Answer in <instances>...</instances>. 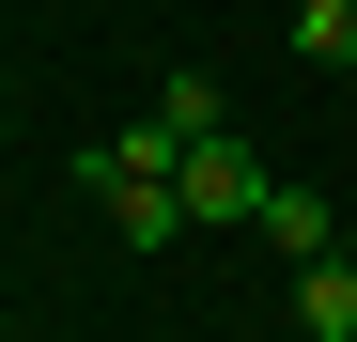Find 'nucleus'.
<instances>
[{
    "label": "nucleus",
    "instance_id": "1",
    "mask_svg": "<svg viewBox=\"0 0 357 342\" xmlns=\"http://www.w3.org/2000/svg\"><path fill=\"white\" fill-rule=\"evenodd\" d=\"M264 202H280V171H264V140H249V125L187 140V218H202V234H264Z\"/></svg>",
    "mask_w": 357,
    "mask_h": 342
},
{
    "label": "nucleus",
    "instance_id": "5",
    "mask_svg": "<svg viewBox=\"0 0 357 342\" xmlns=\"http://www.w3.org/2000/svg\"><path fill=\"white\" fill-rule=\"evenodd\" d=\"M295 63H357V0H295Z\"/></svg>",
    "mask_w": 357,
    "mask_h": 342
},
{
    "label": "nucleus",
    "instance_id": "6",
    "mask_svg": "<svg viewBox=\"0 0 357 342\" xmlns=\"http://www.w3.org/2000/svg\"><path fill=\"white\" fill-rule=\"evenodd\" d=\"M264 234H280L295 265H326V202H311V187H280V202H264Z\"/></svg>",
    "mask_w": 357,
    "mask_h": 342
},
{
    "label": "nucleus",
    "instance_id": "3",
    "mask_svg": "<svg viewBox=\"0 0 357 342\" xmlns=\"http://www.w3.org/2000/svg\"><path fill=\"white\" fill-rule=\"evenodd\" d=\"M125 171H187V125H171V109H140V125L78 140V187H125Z\"/></svg>",
    "mask_w": 357,
    "mask_h": 342
},
{
    "label": "nucleus",
    "instance_id": "4",
    "mask_svg": "<svg viewBox=\"0 0 357 342\" xmlns=\"http://www.w3.org/2000/svg\"><path fill=\"white\" fill-rule=\"evenodd\" d=\"M295 327H311V342H357V265H342V249L295 265Z\"/></svg>",
    "mask_w": 357,
    "mask_h": 342
},
{
    "label": "nucleus",
    "instance_id": "2",
    "mask_svg": "<svg viewBox=\"0 0 357 342\" xmlns=\"http://www.w3.org/2000/svg\"><path fill=\"white\" fill-rule=\"evenodd\" d=\"M93 202H109L125 249H187V234H202V218H187V171H125V187H93Z\"/></svg>",
    "mask_w": 357,
    "mask_h": 342
},
{
    "label": "nucleus",
    "instance_id": "7",
    "mask_svg": "<svg viewBox=\"0 0 357 342\" xmlns=\"http://www.w3.org/2000/svg\"><path fill=\"white\" fill-rule=\"evenodd\" d=\"M0 342H16V327H0Z\"/></svg>",
    "mask_w": 357,
    "mask_h": 342
}]
</instances>
